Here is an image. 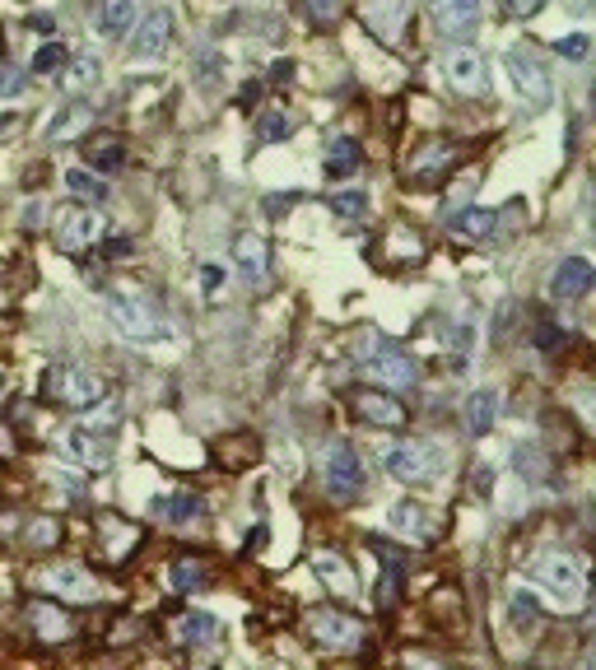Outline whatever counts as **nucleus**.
Instances as JSON below:
<instances>
[{
	"label": "nucleus",
	"mask_w": 596,
	"mask_h": 670,
	"mask_svg": "<svg viewBox=\"0 0 596 670\" xmlns=\"http://www.w3.org/2000/svg\"><path fill=\"white\" fill-rule=\"evenodd\" d=\"M359 354H364V373L378 382V387H392V391H406L420 382V368H415V359H410L401 345H392V340H382L378 331L364 335L359 340Z\"/></svg>",
	"instance_id": "obj_1"
},
{
	"label": "nucleus",
	"mask_w": 596,
	"mask_h": 670,
	"mask_svg": "<svg viewBox=\"0 0 596 670\" xmlns=\"http://www.w3.org/2000/svg\"><path fill=\"white\" fill-rule=\"evenodd\" d=\"M42 391H47L52 401L70 405V410H89V405H98L103 396H108L103 377L89 373V368H80V363H61V368H52Z\"/></svg>",
	"instance_id": "obj_2"
},
{
	"label": "nucleus",
	"mask_w": 596,
	"mask_h": 670,
	"mask_svg": "<svg viewBox=\"0 0 596 670\" xmlns=\"http://www.w3.org/2000/svg\"><path fill=\"white\" fill-rule=\"evenodd\" d=\"M108 312H112V322H117V331L131 335V340H140V345L168 335V326L159 322V312L149 308L145 298H136V294H108Z\"/></svg>",
	"instance_id": "obj_3"
},
{
	"label": "nucleus",
	"mask_w": 596,
	"mask_h": 670,
	"mask_svg": "<svg viewBox=\"0 0 596 670\" xmlns=\"http://www.w3.org/2000/svg\"><path fill=\"white\" fill-rule=\"evenodd\" d=\"M457 145L452 140H424L415 154H410V163H406V177L415 182L420 191H434L438 182H447V173L457 168Z\"/></svg>",
	"instance_id": "obj_4"
},
{
	"label": "nucleus",
	"mask_w": 596,
	"mask_h": 670,
	"mask_svg": "<svg viewBox=\"0 0 596 670\" xmlns=\"http://www.w3.org/2000/svg\"><path fill=\"white\" fill-rule=\"evenodd\" d=\"M308 633H312V643L326 647V652H354V647L364 643V624L354 615H345V610H312Z\"/></svg>",
	"instance_id": "obj_5"
},
{
	"label": "nucleus",
	"mask_w": 596,
	"mask_h": 670,
	"mask_svg": "<svg viewBox=\"0 0 596 670\" xmlns=\"http://www.w3.org/2000/svg\"><path fill=\"white\" fill-rule=\"evenodd\" d=\"M503 66H508V75H513V84H517V94L527 98L531 108H550L555 89H550V75H545V66L536 61V52H527V47H508Z\"/></svg>",
	"instance_id": "obj_6"
},
{
	"label": "nucleus",
	"mask_w": 596,
	"mask_h": 670,
	"mask_svg": "<svg viewBox=\"0 0 596 670\" xmlns=\"http://www.w3.org/2000/svg\"><path fill=\"white\" fill-rule=\"evenodd\" d=\"M438 466H443V452H438V443H424V438L392 447V456H387V470H392V475H396L401 484H424V480H434Z\"/></svg>",
	"instance_id": "obj_7"
},
{
	"label": "nucleus",
	"mask_w": 596,
	"mask_h": 670,
	"mask_svg": "<svg viewBox=\"0 0 596 670\" xmlns=\"http://www.w3.org/2000/svg\"><path fill=\"white\" fill-rule=\"evenodd\" d=\"M443 75H447V84H452L457 94H466V98H480V94L489 89L485 56L475 52V47H466V42L447 47V56H443Z\"/></svg>",
	"instance_id": "obj_8"
},
{
	"label": "nucleus",
	"mask_w": 596,
	"mask_h": 670,
	"mask_svg": "<svg viewBox=\"0 0 596 670\" xmlns=\"http://www.w3.org/2000/svg\"><path fill=\"white\" fill-rule=\"evenodd\" d=\"M410 14H415L410 0H364V24L373 28V38L387 42V47H401V42H406Z\"/></svg>",
	"instance_id": "obj_9"
},
{
	"label": "nucleus",
	"mask_w": 596,
	"mask_h": 670,
	"mask_svg": "<svg viewBox=\"0 0 596 670\" xmlns=\"http://www.w3.org/2000/svg\"><path fill=\"white\" fill-rule=\"evenodd\" d=\"M322 475H326V489H331L340 503L364 489V466H359V456H354L350 443H331V452H326V461H322Z\"/></svg>",
	"instance_id": "obj_10"
},
{
	"label": "nucleus",
	"mask_w": 596,
	"mask_h": 670,
	"mask_svg": "<svg viewBox=\"0 0 596 670\" xmlns=\"http://www.w3.org/2000/svg\"><path fill=\"white\" fill-rule=\"evenodd\" d=\"M98 233H103V219H98L89 205H70V210L56 215V247H61V252H84Z\"/></svg>",
	"instance_id": "obj_11"
},
{
	"label": "nucleus",
	"mask_w": 596,
	"mask_h": 670,
	"mask_svg": "<svg viewBox=\"0 0 596 670\" xmlns=\"http://www.w3.org/2000/svg\"><path fill=\"white\" fill-rule=\"evenodd\" d=\"M531 577L541 582V587H550L555 596H583V563L573 559V554H550V559H541L536 568H531Z\"/></svg>",
	"instance_id": "obj_12"
},
{
	"label": "nucleus",
	"mask_w": 596,
	"mask_h": 670,
	"mask_svg": "<svg viewBox=\"0 0 596 670\" xmlns=\"http://www.w3.org/2000/svg\"><path fill=\"white\" fill-rule=\"evenodd\" d=\"M38 582L56 596H66V601H98V582L80 563H52V568H42Z\"/></svg>",
	"instance_id": "obj_13"
},
{
	"label": "nucleus",
	"mask_w": 596,
	"mask_h": 670,
	"mask_svg": "<svg viewBox=\"0 0 596 670\" xmlns=\"http://www.w3.org/2000/svg\"><path fill=\"white\" fill-rule=\"evenodd\" d=\"M233 261H238V270H243V280L252 289H261V284L271 280V242L261 238V233H238Z\"/></svg>",
	"instance_id": "obj_14"
},
{
	"label": "nucleus",
	"mask_w": 596,
	"mask_h": 670,
	"mask_svg": "<svg viewBox=\"0 0 596 670\" xmlns=\"http://www.w3.org/2000/svg\"><path fill=\"white\" fill-rule=\"evenodd\" d=\"M592 261L587 256H569V261H559L555 275H550V298H559V303H578V298L592 289Z\"/></svg>",
	"instance_id": "obj_15"
},
{
	"label": "nucleus",
	"mask_w": 596,
	"mask_h": 670,
	"mask_svg": "<svg viewBox=\"0 0 596 670\" xmlns=\"http://www.w3.org/2000/svg\"><path fill=\"white\" fill-rule=\"evenodd\" d=\"M350 405L364 424H378V429H401L406 424V405L396 396H387V391H359Z\"/></svg>",
	"instance_id": "obj_16"
},
{
	"label": "nucleus",
	"mask_w": 596,
	"mask_h": 670,
	"mask_svg": "<svg viewBox=\"0 0 596 670\" xmlns=\"http://www.w3.org/2000/svg\"><path fill=\"white\" fill-rule=\"evenodd\" d=\"M168 42H173V14H168V10H149L145 24L136 28L131 52H136L140 61H159V56L168 52Z\"/></svg>",
	"instance_id": "obj_17"
},
{
	"label": "nucleus",
	"mask_w": 596,
	"mask_h": 670,
	"mask_svg": "<svg viewBox=\"0 0 596 670\" xmlns=\"http://www.w3.org/2000/svg\"><path fill=\"white\" fill-rule=\"evenodd\" d=\"M429 14L447 38H466L480 24V0H429Z\"/></svg>",
	"instance_id": "obj_18"
},
{
	"label": "nucleus",
	"mask_w": 596,
	"mask_h": 670,
	"mask_svg": "<svg viewBox=\"0 0 596 670\" xmlns=\"http://www.w3.org/2000/svg\"><path fill=\"white\" fill-rule=\"evenodd\" d=\"M61 452H66L75 466H84V470H108V466H112V452L103 447V438H98L94 429H70V433H61Z\"/></svg>",
	"instance_id": "obj_19"
},
{
	"label": "nucleus",
	"mask_w": 596,
	"mask_h": 670,
	"mask_svg": "<svg viewBox=\"0 0 596 670\" xmlns=\"http://www.w3.org/2000/svg\"><path fill=\"white\" fill-rule=\"evenodd\" d=\"M387 522H392V531L396 536H406V540H415V545H429V540L438 536V526H434V517H429V512L420 508V503H396L392 508V517H387Z\"/></svg>",
	"instance_id": "obj_20"
},
{
	"label": "nucleus",
	"mask_w": 596,
	"mask_h": 670,
	"mask_svg": "<svg viewBox=\"0 0 596 670\" xmlns=\"http://www.w3.org/2000/svg\"><path fill=\"white\" fill-rule=\"evenodd\" d=\"M28 624L38 629L42 643H66L70 633H75L70 615L61 610V605H52V601H33V605H28Z\"/></svg>",
	"instance_id": "obj_21"
},
{
	"label": "nucleus",
	"mask_w": 596,
	"mask_h": 670,
	"mask_svg": "<svg viewBox=\"0 0 596 670\" xmlns=\"http://www.w3.org/2000/svg\"><path fill=\"white\" fill-rule=\"evenodd\" d=\"M312 568H317V577L326 582V591H336L340 601H350L354 591H359V582H354V573H350V563L340 559V554L317 550V554H312Z\"/></svg>",
	"instance_id": "obj_22"
},
{
	"label": "nucleus",
	"mask_w": 596,
	"mask_h": 670,
	"mask_svg": "<svg viewBox=\"0 0 596 670\" xmlns=\"http://www.w3.org/2000/svg\"><path fill=\"white\" fill-rule=\"evenodd\" d=\"M149 512L159 517V522H173V526H196L205 517V503L196 494H168V498H154Z\"/></svg>",
	"instance_id": "obj_23"
},
{
	"label": "nucleus",
	"mask_w": 596,
	"mask_h": 670,
	"mask_svg": "<svg viewBox=\"0 0 596 670\" xmlns=\"http://www.w3.org/2000/svg\"><path fill=\"white\" fill-rule=\"evenodd\" d=\"M173 633H177V643H187V647H215L219 643V619L205 615V610H187V615L173 624Z\"/></svg>",
	"instance_id": "obj_24"
},
{
	"label": "nucleus",
	"mask_w": 596,
	"mask_h": 670,
	"mask_svg": "<svg viewBox=\"0 0 596 670\" xmlns=\"http://www.w3.org/2000/svg\"><path fill=\"white\" fill-rule=\"evenodd\" d=\"M94 24L103 38H122L126 28L136 24V0H98Z\"/></svg>",
	"instance_id": "obj_25"
},
{
	"label": "nucleus",
	"mask_w": 596,
	"mask_h": 670,
	"mask_svg": "<svg viewBox=\"0 0 596 670\" xmlns=\"http://www.w3.org/2000/svg\"><path fill=\"white\" fill-rule=\"evenodd\" d=\"M494 410H499V396H494V391H471L461 419H466V429H471L475 438H485V433L494 429Z\"/></svg>",
	"instance_id": "obj_26"
},
{
	"label": "nucleus",
	"mask_w": 596,
	"mask_h": 670,
	"mask_svg": "<svg viewBox=\"0 0 596 670\" xmlns=\"http://www.w3.org/2000/svg\"><path fill=\"white\" fill-rule=\"evenodd\" d=\"M359 163H364V149H359V140H350V135H336V140L326 145V177H350Z\"/></svg>",
	"instance_id": "obj_27"
},
{
	"label": "nucleus",
	"mask_w": 596,
	"mask_h": 670,
	"mask_svg": "<svg viewBox=\"0 0 596 670\" xmlns=\"http://www.w3.org/2000/svg\"><path fill=\"white\" fill-rule=\"evenodd\" d=\"M499 210H461V215H452V233L457 238H471V242H480V238H494L499 233Z\"/></svg>",
	"instance_id": "obj_28"
},
{
	"label": "nucleus",
	"mask_w": 596,
	"mask_h": 670,
	"mask_svg": "<svg viewBox=\"0 0 596 670\" xmlns=\"http://www.w3.org/2000/svg\"><path fill=\"white\" fill-rule=\"evenodd\" d=\"M66 187H70V196H75V201H84V205H103L112 196L108 182H103L98 173H89V168H70Z\"/></svg>",
	"instance_id": "obj_29"
},
{
	"label": "nucleus",
	"mask_w": 596,
	"mask_h": 670,
	"mask_svg": "<svg viewBox=\"0 0 596 670\" xmlns=\"http://www.w3.org/2000/svg\"><path fill=\"white\" fill-rule=\"evenodd\" d=\"M98 80H103V61H98V56H75V61H66V89L70 94H89Z\"/></svg>",
	"instance_id": "obj_30"
},
{
	"label": "nucleus",
	"mask_w": 596,
	"mask_h": 670,
	"mask_svg": "<svg viewBox=\"0 0 596 670\" xmlns=\"http://www.w3.org/2000/svg\"><path fill=\"white\" fill-rule=\"evenodd\" d=\"M294 131V117H289L285 108H266L257 121V140L261 145H275V140H285V135Z\"/></svg>",
	"instance_id": "obj_31"
},
{
	"label": "nucleus",
	"mask_w": 596,
	"mask_h": 670,
	"mask_svg": "<svg viewBox=\"0 0 596 670\" xmlns=\"http://www.w3.org/2000/svg\"><path fill=\"white\" fill-rule=\"evenodd\" d=\"M89 121H94V112L84 108V103H75V108H66L61 117L52 121V131H47V135H52V140H66V135H80Z\"/></svg>",
	"instance_id": "obj_32"
},
{
	"label": "nucleus",
	"mask_w": 596,
	"mask_h": 670,
	"mask_svg": "<svg viewBox=\"0 0 596 670\" xmlns=\"http://www.w3.org/2000/svg\"><path fill=\"white\" fill-rule=\"evenodd\" d=\"M331 215H336V219H364L368 215V196H364V191H336V196H331Z\"/></svg>",
	"instance_id": "obj_33"
},
{
	"label": "nucleus",
	"mask_w": 596,
	"mask_h": 670,
	"mask_svg": "<svg viewBox=\"0 0 596 670\" xmlns=\"http://www.w3.org/2000/svg\"><path fill=\"white\" fill-rule=\"evenodd\" d=\"M89 163L94 168H122L126 163V145L112 135V140H94V149H89Z\"/></svg>",
	"instance_id": "obj_34"
},
{
	"label": "nucleus",
	"mask_w": 596,
	"mask_h": 670,
	"mask_svg": "<svg viewBox=\"0 0 596 670\" xmlns=\"http://www.w3.org/2000/svg\"><path fill=\"white\" fill-rule=\"evenodd\" d=\"M173 587L187 591V596H191V591H201L205 587V568L196 559H177L173 563Z\"/></svg>",
	"instance_id": "obj_35"
},
{
	"label": "nucleus",
	"mask_w": 596,
	"mask_h": 670,
	"mask_svg": "<svg viewBox=\"0 0 596 670\" xmlns=\"http://www.w3.org/2000/svg\"><path fill=\"white\" fill-rule=\"evenodd\" d=\"M66 61H70L66 47H61V42H47V47L33 52V75H52V70H61Z\"/></svg>",
	"instance_id": "obj_36"
},
{
	"label": "nucleus",
	"mask_w": 596,
	"mask_h": 670,
	"mask_svg": "<svg viewBox=\"0 0 596 670\" xmlns=\"http://www.w3.org/2000/svg\"><path fill=\"white\" fill-rule=\"evenodd\" d=\"M103 540H108L112 559H117V554H126L131 545H136V531H131V526H122L117 517H108V526H103Z\"/></svg>",
	"instance_id": "obj_37"
},
{
	"label": "nucleus",
	"mask_w": 596,
	"mask_h": 670,
	"mask_svg": "<svg viewBox=\"0 0 596 670\" xmlns=\"http://www.w3.org/2000/svg\"><path fill=\"white\" fill-rule=\"evenodd\" d=\"M28 89V75L14 61H0V98H19Z\"/></svg>",
	"instance_id": "obj_38"
},
{
	"label": "nucleus",
	"mask_w": 596,
	"mask_h": 670,
	"mask_svg": "<svg viewBox=\"0 0 596 670\" xmlns=\"http://www.w3.org/2000/svg\"><path fill=\"white\" fill-rule=\"evenodd\" d=\"M56 540H61V526L52 517H38V522L28 526V545H38V550H52Z\"/></svg>",
	"instance_id": "obj_39"
},
{
	"label": "nucleus",
	"mask_w": 596,
	"mask_h": 670,
	"mask_svg": "<svg viewBox=\"0 0 596 670\" xmlns=\"http://www.w3.org/2000/svg\"><path fill=\"white\" fill-rule=\"evenodd\" d=\"M536 619H541V605H536V596L517 591V596H513V624H517V629H531Z\"/></svg>",
	"instance_id": "obj_40"
},
{
	"label": "nucleus",
	"mask_w": 596,
	"mask_h": 670,
	"mask_svg": "<svg viewBox=\"0 0 596 670\" xmlns=\"http://www.w3.org/2000/svg\"><path fill=\"white\" fill-rule=\"evenodd\" d=\"M587 52H592V38H587V33L559 38V56H564V61H587Z\"/></svg>",
	"instance_id": "obj_41"
},
{
	"label": "nucleus",
	"mask_w": 596,
	"mask_h": 670,
	"mask_svg": "<svg viewBox=\"0 0 596 670\" xmlns=\"http://www.w3.org/2000/svg\"><path fill=\"white\" fill-rule=\"evenodd\" d=\"M303 5H308V14L317 19V24H336L340 10H345L340 0H303Z\"/></svg>",
	"instance_id": "obj_42"
},
{
	"label": "nucleus",
	"mask_w": 596,
	"mask_h": 670,
	"mask_svg": "<svg viewBox=\"0 0 596 670\" xmlns=\"http://www.w3.org/2000/svg\"><path fill=\"white\" fill-rule=\"evenodd\" d=\"M117 419H122V410H117V405H112V401H98V415L89 419V429H94V433L117 429Z\"/></svg>",
	"instance_id": "obj_43"
},
{
	"label": "nucleus",
	"mask_w": 596,
	"mask_h": 670,
	"mask_svg": "<svg viewBox=\"0 0 596 670\" xmlns=\"http://www.w3.org/2000/svg\"><path fill=\"white\" fill-rule=\"evenodd\" d=\"M559 345H564V331H559L555 322L536 326V349H545V354H550V349H559Z\"/></svg>",
	"instance_id": "obj_44"
},
{
	"label": "nucleus",
	"mask_w": 596,
	"mask_h": 670,
	"mask_svg": "<svg viewBox=\"0 0 596 670\" xmlns=\"http://www.w3.org/2000/svg\"><path fill=\"white\" fill-rule=\"evenodd\" d=\"M503 10L513 14V19H531V14L545 10V0H503Z\"/></svg>",
	"instance_id": "obj_45"
},
{
	"label": "nucleus",
	"mask_w": 596,
	"mask_h": 670,
	"mask_svg": "<svg viewBox=\"0 0 596 670\" xmlns=\"http://www.w3.org/2000/svg\"><path fill=\"white\" fill-rule=\"evenodd\" d=\"M378 605H382V610H392V605H396V568H387V577H382Z\"/></svg>",
	"instance_id": "obj_46"
},
{
	"label": "nucleus",
	"mask_w": 596,
	"mask_h": 670,
	"mask_svg": "<svg viewBox=\"0 0 596 670\" xmlns=\"http://www.w3.org/2000/svg\"><path fill=\"white\" fill-rule=\"evenodd\" d=\"M28 28H33V33H42V38H52L56 19H52V14H28Z\"/></svg>",
	"instance_id": "obj_47"
},
{
	"label": "nucleus",
	"mask_w": 596,
	"mask_h": 670,
	"mask_svg": "<svg viewBox=\"0 0 596 670\" xmlns=\"http://www.w3.org/2000/svg\"><path fill=\"white\" fill-rule=\"evenodd\" d=\"M471 340H475L471 326H457V335H452V349H457V354H466V349H471Z\"/></svg>",
	"instance_id": "obj_48"
},
{
	"label": "nucleus",
	"mask_w": 596,
	"mask_h": 670,
	"mask_svg": "<svg viewBox=\"0 0 596 670\" xmlns=\"http://www.w3.org/2000/svg\"><path fill=\"white\" fill-rule=\"evenodd\" d=\"M289 75H294V66H289V61H275V66H271V80L275 84H285Z\"/></svg>",
	"instance_id": "obj_49"
},
{
	"label": "nucleus",
	"mask_w": 596,
	"mask_h": 670,
	"mask_svg": "<svg viewBox=\"0 0 596 670\" xmlns=\"http://www.w3.org/2000/svg\"><path fill=\"white\" fill-rule=\"evenodd\" d=\"M201 280H205V289H210V294H215V289H219V280H224V275H219L215 266H205V270H201Z\"/></svg>",
	"instance_id": "obj_50"
},
{
	"label": "nucleus",
	"mask_w": 596,
	"mask_h": 670,
	"mask_svg": "<svg viewBox=\"0 0 596 670\" xmlns=\"http://www.w3.org/2000/svg\"><path fill=\"white\" fill-rule=\"evenodd\" d=\"M489 480H494L489 470H475V489H480V494H489V489H494V484H489Z\"/></svg>",
	"instance_id": "obj_51"
},
{
	"label": "nucleus",
	"mask_w": 596,
	"mask_h": 670,
	"mask_svg": "<svg viewBox=\"0 0 596 670\" xmlns=\"http://www.w3.org/2000/svg\"><path fill=\"white\" fill-rule=\"evenodd\" d=\"M5 387H10V377H5V373H0V396H5Z\"/></svg>",
	"instance_id": "obj_52"
}]
</instances>
